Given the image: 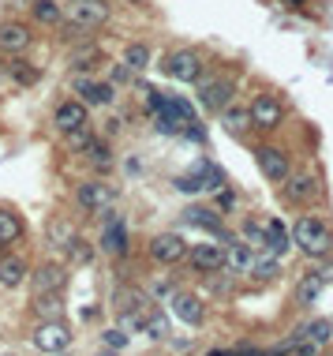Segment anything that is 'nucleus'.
Segmentation results:
<instances>
[{"instance_id": "c03bdc74", "label": "nucleus", "mask_w": 333, "mask_h": 356, "mask_svg": "<svg viewBox=\"0 0 333 356\" xmlns=\"http://www.w3.org/2000/svg\"><path fill=\"white\" fill-rule=\"evenodd\" d=\"M289 4H303V0H289Z\"/></svg>"}, {"instance_id": "c9c22d12", "label": "nucleus", "mask_w": 333, "mask_h": 356, "mask_svg": "<svg viewBox=\"0 0 333 356\" xmlns=\"http://www.w3.org/2000/svg\"><path fill=\"white\" fill-rule=\"evenodd\" d=\"M247 240H251V248H266V236H262V229H258V225H251V222H247Z\"/></svg>"}, {"instance_id": "9d476101", "label": "nucleus", "mask_w": 333, "mask_h": 356, "mask_svg": "<svg viewBox=\"0 0 333 356\" xmlns=\"http://www.w3.org/2000/svg\"><path fill=\"white\" fill-rule=\"evenodd\" d=\"M150 255L157 262H180L183 255H188V244H183V236H177V233H161L150 240Z\"/></svg>"}, {"instance_id": "f03ea898", "label": "nucleus", "mask_w": 333, "mask_h": 356, "mask_svg": "<svg viewBox=\"0 0 333 356\" xmlns=\"http://www.w3.org/2000/svg\"><path fill=\"white\" fill-rule=\"evenodd\" d=\"M75 199L82 210H90V214H98V210H109L116 203V191L109 184H101V180H82L75 188Z\"/></svg>"}, {"instance_id": "a18cd8bd", "label": "nucleus", "mask_w": 333, "mask_h": 356, "mask_svg": "<svg viewBox=\"0 0 333 356\" xmlns=\"http://www.w3.org/2000/svg\"><path fill=\"white\" fill-rule=\"evenodd\" d=\"M132 4H143V0H132Z\"/></svg>"}, {"instance_id": "7c9ffc66", "label": "nucleus", "mask_w": 333, "mask_h": 356, "mask_svg": "<svg viewBox=\"0 0 333 356\" xmlns=\"http://www.w3.org/2000/svg\"><path fill=\"white\" fill-rule=\"evenodd\" d=\"M143 330L150 334V337H165V334H169V319H165L161 312H150V315L143 319Z\"/></svg>"}, {"instance_id": "7ed1b4c3", "label": "nucleus", "mask_w": 333, "mask_h": 356, "mask_svg": "<svg viewBox=\"0 0 333 356\" xmlns=\"http://www.w3.org/2000/svg\"><path fill=\"white\" fill-rule=\"evenodd\" d=\"M34 345H38L42 353H64L71 345V330L60 319H49V323H42L38 330H34Z\"/></svg>"}, {"instance_id": "4c0bfd02", "label": "nucleus", "mask_w": 333, "mask_h": 356, "mask_svg": "<svg viewBox=\"0 0 333 356\" xmlns=\"http://www.w3.org/2000/svg\"><path fill=\"white\" fill-rule=\"evenodd\" d=\"M105 341L113 345V349H124V345H127V334H124V330H105Z\"/></svg>"}, {"instance_id": "a211bd4d", "label": "nucleus", "mask_w": 333, "mask_h": 356, "mask_svg": "<svg viewBox=\"0 0 333 356\" xmlns=\"http://www.w3.org/2000/svg\"><path fill=\"white\" fill-rule=\"evenodd\" d=\"M262 236H266V248H270V255H285V251L292 248V233L285 229V225L277 222V217H273V222H266Z\"/></svg>"}, {"instance_id": "c85d7f7f", "label": "nucleus", "mask_w": 333, "mask_h": 356, "mask_svg": "<svg viewBox=\"0 0 333 356\" xmlns=\"http://www.w3.org/2000/svg\"><path fill=\"white\" fill-rule=\"evenodd\" d=\"M82 154H87V158L94 161L98 169H109V166H113V158H109V147H105V143H98V139H90L87 147H82Z\"/></svg>"}, {"instance_id": "b1692460", "label": "nucleus", "mask_w": 333, "mask_h": 356, "mask_svg": "<svg viewBox=\"0 0 333 356\" xmlns=\"http://www.w3.org/2000/svg\"><path fill=\"white\" fill-rule=\"evenodd\" d=\"M45 236H49L53 248H68V244L75 240V229H71L68 222H60V217H53V222L45 225Z\"/></svg>"}, {"instance_id": "f257e3e1", "label": "nucleus", "mask_w": 333, "mask_h": 356, "mask_svg": "<svg viewBox=\"0 0 333 356\" xmlns=\"http://www.w3.org/2000/svg\"><path fill=\"white\" fill-rule=\"evenodd\" d=\"M292 244H300V251L311 255V259L333 255V233L318 222V217H300L296 229H292Z\"/></svg>"}, {"instance_id": "f704fd0d", "label": "nucleus", "mask_w": 333, "mask_h": 356, "mask_svg": "<svg viewBox=\"0 0 333 356\" xmlns=\"http://www.w3.org/2000/svg\"><path fill=\"white\" fill-rule=\"evenodd\" d=\"M177 188L188 191V195H195V191H202V180L199 177H177Z\"/></svg>"}, {"instance_id": "a19ab883", "label": "nucleus", "mask_w": 333, "mask_h": 356, "mask_svg": "<svg viewBox=\"0 0 333 356\" xmlns=\"http://www.w3.org/2000/svg\"><path fill=\"white\" fill-rule=\"evenodd\" d=\"M318 278H322V281H333V267H326V270L318 274Z\"/></svg>"}, {"instance_id": "ddd939ff", "label": "nucleus", "mask_w": 333, "mask_h": 356, "mask_svg": "<svg viewBox=\"0 0 333 356\" xmlns=\"http://www.w3.org/2000/svg\"><path fill=\"white\" fill-rule=\"evenodd\" d=\"M172 315L188 326H199L202 323V300L191 296V293H177L172 296Z\"/></svg>"}, {"instance_id": "423d86ee", "label": "nucleus", "mask_w": 333, "mask_h": 356, "mask_svg": "<svg viewBox=\"0 0 333 356\" xmlns=\"http://www.w3.org/2000/svg\"><path fill=\"white\" fill-rule=\"evenodd\" d=\"M281 184H285V195H289L292 203H311V199H318V191H322L318 177H311V172H296V177L289 172Z\"/></svg>"}, {"instance_id": "ea45409f", "label": "nucleus", "mask_w": 333, "mask_h": 356, "mask_svg": "<svg viewBox=\"0 0 333 356\" xmlns=\"http://www.w3.org/2000/svg\"><path fill=\"white\" fill-rule=\"evenodd\" d=\"M228 356H266L262 349H236V353H228Z\"/></svg>"}, {"instance_id": "4be33fe9", "label": "nucleus", "mask_w": 333, "mask_h": 356, "mask_svg": "<svg viewBox=\"0 0 333 356\" xmlns=\"http://www.w3.org/2000/svg\"><path fill=\"white\" fill-rule=\"evenodd\" d=\"M146 308V296L138 293V289H120L116 293V312L120 315H143Z\"/></svg>"}, {"instance_id": "79ce46f5", "label": "nucleus", "mask_w": 333, "mask_h": 356, "mask_svg": "<svg viewBox=\"0 0 333 356\" xmlns=\"http://www.w3.org/2000/svg\"><path fill=\"white\" fill-rule=\"evenodd\" d=\"M206 356H228V349H210Z\"/></svg>"}, {"instance_id": "cd10ccee", "label": "nucleus", "mask_w": 333, "mask_h": 356, "mask_svg": "<svg viewBox=\"0 0 333 356\" xmlns=\"http://www.w3.org/2000/svg\"><path fill=\"white\" fill-rule=\"evenodd\" d=\"M277 270H281V262H277V255H266V259H255L251 262V274L258 281H273Z\"/></svg>"}, {"instance_id": "72a5a7b5", "label": "nucleus", "mask_w": 333, "mask_h": 356, "mask_svg": "<svg viewBox=\"0 0 333 356\" xmlns=\"http://www.w3.org/2000/svg\"><path fill=\"white\" fill-rule=\"evenodd\" d=\"M90 60H98V49H94V45H87V49H75V53H71V68H94Z\"/></svg>"}, {"instance_id": "0eeeda50", "label": "nucleus", "mask_w": 333, "mask_h": 356, "mask_svg": "<svg viewBox=\"0 0 333 356\" xmlns=\"http://www.w3.org/2000/svg\"><path fill=\"white\" fill-rule=\"evenodd\" d=\"M258 169H262L266 180L281 184V180L289 177V154L277 150V147H258Z\"/></svg>"}, {"instance_id": "f3484780", "label": "nucleus", "mask_w": 333, "mask_h": 356, "mask_svg": "<svg viewBox=\"0 0 333 356\" xmlns=\"http://www.w3.org/2000/svg\"><path fill=\"white\" fill-rule=\"evenodd\" d=\"M251 262H255L251 244H236V240H228V248H225V267H228V270L247 274V270H251Z\"/></svg>"}, {"instance_id": "bb28decb", "label": "nucleus", "mask_w": 333, "mask_h": 356, "mask_svg": "<svg viewBox=\"0 0 333 356\" xmlns=\"http://www.w3.org/2000/svg\"><path fill=\"white\" fill-rule=\"evenodd\" d=\"M221 121H225V127L228 132H244L247 124H251V113H247V109H221Z\"/></svg>"}, {"instance_id": "2f4dec72", "label": "nucleus", "mask_w": 333, "mask_h": 356, "mask_svg": "<svg viewBox=\"0 0 333 356\" xmlns=\"http://www.w3.org/2000/svg\"><path fill=\"white\" fill-rule=\"evenodd\" d=\"M34 15H38L42 23H60V4L57 0H38V4H34Z\"/></svg>"}, {"instance_id": "58836bf2", "label": "nucleus", "mask_w": 333, "mask_h": 356, "mask_svg": "<svg viewBox=\"0 0 333 356\" xmlns=\"http://www.w3.org/2000/svg\"><path fill=\"white\" fill-rule=\"evenodd\" d=\"M90 139H94V135H90V132H87V127H79V132H71V147H79V150H82V147H87V143H90Z\"/></svg>"}, {"instance_id": "aec40b11", "label": "nucleus", "mask_w": 333, "mask_h": 356, "mask_svg": "<svg viewBox=\"0 0 333 356\" xmlns=\"http://www.w3.org/2000/svg\"><path fill=\"white\" fill-rule=\"evenodd\" d=\"M79 94H82V105H109L113 102V87L109 83H90V79H79Z\"/></svg>"}, {"instance_id": "393cba45", "label": "nucleus", "mask_w": 333, "mask_h": 356, "mask_svg": "<svg viewBox=\"0 0 333 356\" xmlns=\"http://www.w3.org/2000/svg\"><path fill=\"white\" fill-rule=\"evenodd\" d=\"M322 285H326V281H322L318 274H307V278L296 285V304H311V300L322 293Z\"/></svg>"}, {"instance_id": "e433bc0d", "label": "nucleus", "mask_w": 333, "mask_h": 356, "mask_svg": "<svg viewBox=\"0 0 333 356\" xmlns=\"http://www.w3.org/2000/svg\"><path fill=\"white\" fill-rule=\"evenodd\" d=\"M15 79H19V83H34V79H38V68H23V64H15Z\"/></svg>"}, {"instance_id": "2eb2a0df", "label": "nucleus", "mask_w": 333, "mask_h": 356, "mask_svg": "<svg viewBox=\"0 0 333 356\" xmlns=\"http://www.w3.org/2000/svg\"><path fill=\"white\" fill-rule=\"evenodd\" d=\"M183 222H188V225H199V229H206V233H217L221 240H228V233L221 229V217L214 214V210H206V206H191V210H183Z\"/></svg>"}, {"instance_id": "f8f14e48", "label": "nucleus", "mask_w": 333, "mask_h": 356, "mask_svg": "<svg viewBox=\"0 0 333 356\" xmlns=\"http://www.w3.org/2000/svg\"><path fill=\"white\" fill-rule=\"evenodd\" d=\"M53 124L60 127V132H79V127H87V105L82 102H64L57 105V113H53Z\"/></svg>"}, {"instance_id": "37998d69", "label": "nucleus", "mask_w": 333, "mask_h": 356, "mask_svg": "<svg viewBox=\"0 0 333 356\" xmlns=\"http://www.w3.org/2000/svg\"><path fill=\"white\" fill-rule=\"evenodd\" d=\"M4 71H8V68H4V64H0V79H4Z\"/></svg>"}, {"instance_id": "412c9836", "label": "nucleus", "mask_w": 333, "mask_h": 356, "mask_svg": "<svg viewBox=\"0 0 333 356\" xmlns=\"http://www.w3.org/2000/svg\"><path fill=\"white\" fill-rule=\"evenodd\" d=\"M23 236V222L19 214H12L8 206H0V244H15Z\"/></svg>"}, {"instance_id": "39448f33", "label": "nucleus", "mask_w": 333, "mask_h": 356, "mask_svg": "<svg viewBox=\"0 0 333 356\" xmlns=\"http://www.w3.org/2000/svg\"><path fill=\"white\" fill-rule=\"evenodd\" d=\"M247 113H251V124L255 127H277V124H281V116H285V105L277 102L273 94H258Z\"/></svg>"}, {"instance_id": "c756f323", "label": "nucleus", "mask_w": 333, "mask_h": 356, "mask_svg": "<svg viewBox=\"0 0 333 356\" xmlns=\"http://www.w3.org/2000/svg\"><path fill=\"white\" fill-rule=\"evenodd\" d=\"M64 251H68V255H71V262H79V267H87V262L94 259V248H90V244L82 240V236H75V240H71Z\"/></svg>"}, {"instance_id": "20e7f679", "label": "nucleus", "mask_w": 333, "mask_h": 356, "mask_svg": "<svg viewBox=\"0 0 333 356\" xmlns=\"http://www.w3.org/2000/svg\"><path fill=\"white\" fill-rule=\"evenodd\" d=\"M165 71H169L177 83H199V75H202V60H199V53L180 49V53H172V57H169Z\"/></svg>"}, {"instance_id": "4468645a", "label": "nucleus", "mask_w": 333, "mask_h": 356, "mask_svg": "<svg viewBox=\"0 0 333 356\" xmlns=\"http://www.w3.org/2000/svg\"><path fill=\"white\" fill-rule=\"evenodd\" d=\"M101 248H105L109 255H124L127 251V229H124V222L113 214L105 222V233H101Z\"/></svg>"}, {"instance_id": "5701e85b", "label": "nucleus", "mask_w": 333, "mask_h": 356, "mask_svg": "<svg viewBox=\"0 0 333 356\" xmlns=\"http://www.w3.org/2000/svg\"><path fill=\"white\" fill-rule=\"evenodd\" d=\"M23 278H26V262L23 259H0V285L15 289V285H23Z\"/></svg>"}, {"instance_id": "a878e982", "label": "nucleus", "mask_w": 333, "mask_h": 356, "mask_svg": "<svg viewBox=\"0 0 333 356\" xmlns=\"http://www.w3.org/2000/svg\"><path fill=\"white\" fill-rule=\"evenodd\" d=\"M124 64H127V71H143V68H150V49H146V45H127Z\"/></svg>"}, {"instance_id": "dca6fc26", "label": "nucleus", "mask_w": 333, "mask_h": 356, "mask_svg": "<svg viewBox=\"0 0 333 356\" xmlns=\"http://www.w3.org/2000/svg\"><path fill=\"white\" fill-rule=\"evenodd\" d=\"M26 45H30V30H26L23 23H4V26H0V49L23 53Z\"/></svg>"}, {"instance_id": "6e6552de", "label": "nucleus", "mask_w": 333, "mask_h": 356, "mask_svg": "<svg viewBox=\"0 0 333 356\" xmlns=\"http://www.w3.org/2000/svg\"><path fill=\"white\" fill-rule=\"evenodd\" d=\"M199 102L206 105L210 113H221V109H228V105H233V83H228V79H210V83H202Z\"/></svg>"}, {"instance_id": "1a4fd4ad", "label": "nucleus", "mask_w": 333, "mask_h": 356, "mask_svg": "<svg viewBox=\"0 0 333 356\" xmlns=\"http://www.w3.org/2000/svg\"><path fill=\"white\" fill-rule=\"evenodd\" d=\"M105 19H109V4H101V0H79V4H71V26H79V30L101 26Z\"/></svg>"}, {"instance_id": "9b49d317", "label": "nucleus", "mask_w": 333, "mask_h": 356, "mask_svg": "<svg viewBox=\"0 0 333 356\" xmlns=\"http://www.w3.org/2000/svg\"><path fill=\"white\" fill-rule=\"evenodd\" d=\"M191 267L202 270V274H214L225 267V248L221 244H195L191 248Z\"/></svg>"}, {"instance_id": "473e14b6", "label": "nucleus", "mask_w": 333, "mask_h": 356, "mask_svg": "<svg viewBox=\"0 0 333 356\" xmlns=\"http://www.w3.org/2000/svg\"><path fill=\"white\" fill-rule=\"evenodd\" d=\"M34 308H38V315H60V308H64V304H60V296H57V293H42Z\"/></svg>"}, {"instance_id": "6ab92c4d", "label": "nucleus", "mask_w": 333, "mask_h": 356, "mask_svg": "<svg viewBox=\"0 0 333 356\" xmlns=\"http://www.w3.org/2000/svg\"><path fill=\"white\" fill-rule=\"evenodd\" d=\"M60 289H64V270L60 267H53V262H49V267H42L38 274H34V293H60Z\"/></svg>"}]
</instances>
